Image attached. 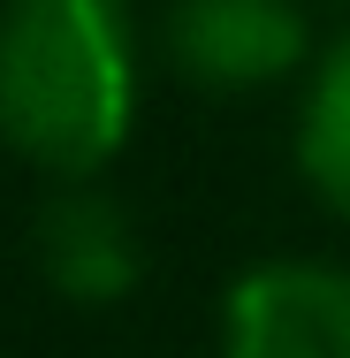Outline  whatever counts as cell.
I'll use <instances>...</instances> for the list:
<instances>
[{
	"label": "cell",
	"mask_w": 350,
	"mask_h": 358,
	"mask_svg": "<svg viewBox=\"0 0 350 358\" xmlns=\"http://www.w3.org/2000/svg\"><path fill=\"white\" fill-rule=\"evenodd\" d=\"M138 38L130 0H8L0 138L54 176H92L130 138Z\"/></svg>",
	"instance_id": "obj_1"
},
{
	"label": "cell",
	"mask_w": 350,
	"mask_h": 358,
	"mask_svg": "<svg viewBox=\"0 0 350 358\" xmlns=\"http://www.w3.org/2000/svg\"><path fill=\"white\" fill-rule=\"evenodd\" d=\"M228 358H350L343 267H259L228 289Z\"/></svg>",
	"instance_id": "obj_2"
},
{
	"label": "cell",
	"mask_w": 350,
	"mask_h": 358,
	"mask_svg": "<svg viewBox=\"0 0 350 358\" xmlns=\"http://www.w3.org/2000/svg\"><path fill=\"white\" fill-rule=\"evenodd\" d=\"M168 46L198 84L251 92V84H275V76L297 69L305 15H297V0H175Z\"/></svg>",
	"instance_id": "obj_3"
},
{
	"label": "cell",
	"mask_w": 350,
	"mask_h": 358,
	"mask_svg": "<svg viewBox=\"0 0 350 358\" xmlns=\"http://www.w3.org/2000/svg\"><path fill=\"white\" fill-rule=\"evenodd\" d=\"M38 267L76 305H115L138 289V229L107 191H61L38 214Z\"/></svg>",
	"instance_id": "obj_4"
},
{
	"label": "cell",
	"mask_w": 350,
	"mask_h": 358,
	"mask_svg": "<svg viewBox=\"0 0 350 358\" xmlns=\"http://www.w3.org/2000/svg\"><path fill=\"white\" fill-rule=\"evenodd\" d=\"M297 160L312 176V191L350 214V38L320 62L312 99H305V130H297Z\"/></svg>",
	"instance_id": "obj_5"
}]
</instances>
